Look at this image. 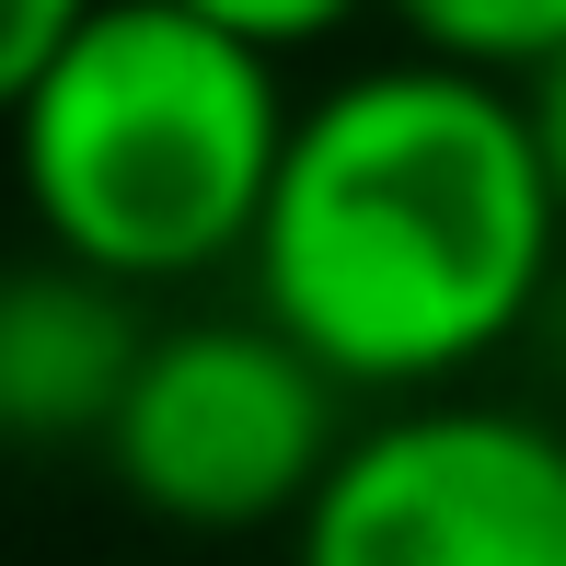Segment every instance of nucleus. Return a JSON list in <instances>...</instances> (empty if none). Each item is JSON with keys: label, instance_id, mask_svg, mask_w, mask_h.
Here are the masks:
<instances>
[{"label": "nucleus", "instance_id": "nucleus-3", "mask_svg": "<svg viewBox=\"0 0 566 566\" xmlns=\"http://www.w3.org/2000/svg\"><path fill=\"white\" fill-rule=\"evenodd\" d=\"M347 381L266 313H186L163 324L105 428V474L127 509L174 532H290L347 451Z\"/></svg>", "mask_w": 566, "mask_h": 566}, {"label": "nucleus", "instance_id": "nucleus-6", "mask_svg": "<svg viewBox=\"0 0 566 566\" xmlns=\"http://www.w3.org/2000/svg\"><path fill=\"white\" fill-rule=\"evenodd\" d=\"M381 23L405 35V59L474 70L509 93H532L566 59V0H381Z\"/></svg>", "mask_w": 566, "mask_h": 566}, {"label": "nucleus", "instance_id": "nucleus-1", "mask_svg": "<svg viewBox=\"0 0 566 566\" xmlns=\"http://www.w3.org/2000/svg\"><path fill=\"white\" fill-rule=\"evenodd\" d=\"M243 290L358 405L462 394L566 301V209L532 105L440 59H370L301 93Z\"/></svg>", "mask_w": 566, "mask_h": 566}, {"label": "nucleus", "instance_id": "nucleus-7", "mask_svg": "<svg viewBox=\"0 0 566 566\" xmlns=\"http://www.w3.org/2000/svg\"><path fill=\"white\" fill-rule=\"evenodd\" d=\"M174 12L220 23V35L266 46V59H313V46H336L358 12H381V0H174Z\"/></svg>", "mask_w": 566, "mask_h": 566}, {"label": "nucleus", "instance_id": "nucleus-8", "mask_svg": "<svg viewBox=\"0 0 566 566\" xmlns=\"http://www.w3.org/2000/svg\"><path fill=\"white\" fill-rule=\"evenodd\" d=\"M93 12H105V0H12V12H0V70L23 82V70H35V59H59V46L82 35Z\"/></svg>", "mask_w": 566, "mask_h": 566}, {"label": "nucleus", "instance_id": "nucleus-5", "mask_svg": "<svg viewBox=\"0 0 566 566\" xmlns=\"http://www.w3.org/2000/svg\"><path fill=\"white\" fill-rule=\"evenodd\" d=\"M150 336L163 324H150L139 290L35 243L12 266V290H0V417H12V440L23 451H105Z\"/></svg>", "mask_w": 566, "mask_h": 566}, {"label": "nucleus", "instance_id": "nucleus-4", "mask_svg": "<svg viewBox=\"0 0 566 566\" xmlns=\"http://www.w3.org/2000/svg\"><path fill=\"white\" fill-rule=\"evenodd\" d=\"M290 566H566V428L497 394H417L347 428Z\"/></svg>", "mask_w": 566, "mask_h": 566}, {"label": "nucleus", "instance_id": "nucleus-9", "mask_svg": "<svg viewBox=\"0 0 566 566\" xmlns=\"http://www.w3.org/2000/svg\"><path fill=\"white\" fill-rule=\"evenodd\" d=\"M521 105H532V139H544V174H555V209H566V59H555L544 82L521 93Z\"/></svg>", "mask_w": 566, "mask_h": 566}, {"label": "nucleus", "instance_id": "nucleus-2", "mask_svg": "<svg viewBox=\"0 0 566 566\" xmlns=\"http://www.w3.org/2000/svg\"><path fill=\"white\" fill-rule=\"evenodd\" d=\"M290 127V59L174 0H105L59 59L12 82V163L35 243L139 301L254 266Z\"/></svg>", "mask_w": 566, "mask_h": 566}]
</instances>
